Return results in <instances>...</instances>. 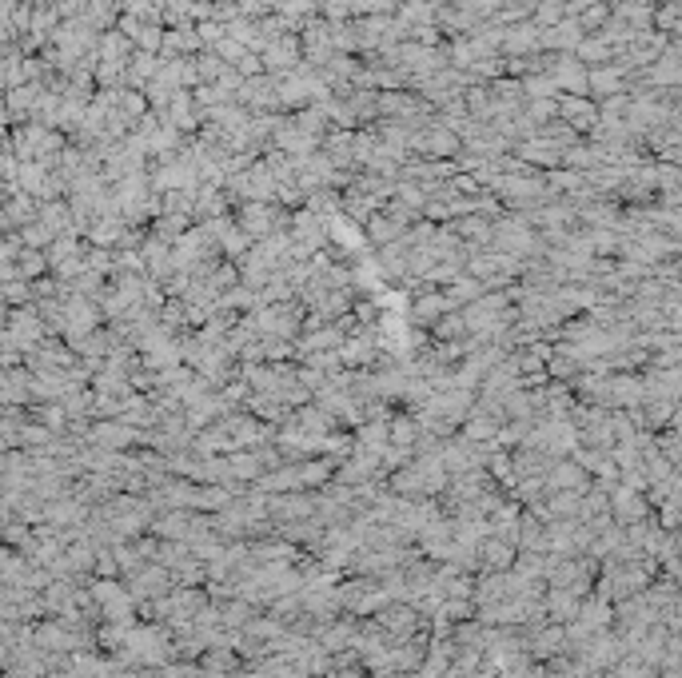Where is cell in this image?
<instances>
[{
    "mask_svg": "<svg viewBox=\"0 0 682 678\" xmlns=\"http://www.w3.org/2000/svg\"><path fill=\"white\" fill-rule=\"evenodd\" d=\"M236 224H240V228H244L252 240H268V236H276V232L292 228V216H288V212H280L276 204L248 200V204H240V216H236Z\"/></svg>",
    "mask_w": 682,
    "mask_h": 678,
    "instance_id": "6da1fadb",
    "label": "cell"
},
{
    "mask_svg": "<svg viewBox=\"0 0 682 678\" xmlns=\"http://www.w3.org/2000/svg\"><path fill=\"white\" fill-rule=\"evenodd\" d=\"M260 56H264V72L268 76H288V72H296L304 64V40H300V32H288V36L264 44Z\"/></svg>",
    "mask_w": 682,
    "mask_h": 678,
    "instance_id": "7a4b0ae2",
    "label": "cell"
},
{
    "mask_svg": "<svg viewBox=\"0 0 682 678\" xmlns=\"http://www.w3.org/2000/svg\"><path fill=\"white\" fill-rule=\"evenodd\" d=\"M88 439L100 443V447H124V443L136 439V431H132V423H96Z\"/></svg>",
    "mask_w": 682,
    "mask_h": 678,
    "instance_id": "3957f363",
    "label": "cell"
},
{
    "mask_svg": "<svg viewBox=\"0 0 682 678\" xmlns=\"http://www.w3.org/2000/svg\"><path fill=\"white\" fill-rule=\"evenodd\" d=\"M455 304H451V296H423L419 304H415V320L419 324H435L439 316H447Z\"/></svg>",
    "mask_w": 682,
    "mask_h": 678,
    "instance_id": "277c9868",
    "label": "cell"
},
{
    "mask_svg": "<svg viewBox=\"0 0 682 678\" xmlns=\"http://www.w3.org/2000/svg\"><path fill=\"white\" fill-rule=\"evenodd\" d=\"M196 68H200V80H204V84H216V80L228 72V64H224V60H220L212 48H204V52L196 56Z\"/></svg>",
    "mask_w": 682,
    "mask_h": 678,
    "instance_id": "5b68a950",
    "label": "cell"
},
{
    "mask_svg": "<svg viewBox=\"0 0 682 678\" xmlns=\"http://www.w3.org/2000/svg\"><path fill=\"white\" fill-rule=\"evenodd\" d=\"M591 88L603 96H611V92H619V72H591Z\"/></svg>",
    "mask_w": 682,
    "mask_h": 678,
    "instance_id": "8992f818",
    "label": "cell"
}]
</instances>
